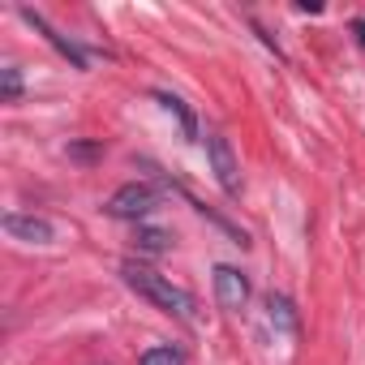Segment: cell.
<instances>
[{
	"instance_id": "6da1fadb",
	"label": "cell",
	"mask_w": 365,
	"mask_h": 365,
	"mask_svg": "<svg viewBox=\"0 0 365 365\" xmlns=\"http://www.w3.org/2000/svg\"><path fill=\"white\" fill-rule=\"evenodd\" d=\"M120 279L142 297V301H150L155 309H163V314H172V318H180V322H194L198 318V301L180 288V284H172L168 275H159V271H150V267H142V262H120Z\"/></svg>"
},
{
	"instance_id": "ba28073f",
	"label": "cell",
	"mask_w": 365,
	"mask_h": 365,
	"mask_svg": "<svg viewBox=\"0 0 365 365\" xmlns=\"http://www.w3.org/2000/svg\"><path fill=\"white\" fill-rule=\"evenodd\" d=\"M155 99L163 103V112H172V116L180 120V133H185L190 142L198 138V120H194V112L185 108V99H176V95H168V91H155Z\"/></svg>"
},
{
	"instance_id": "8992f818",
	"label": "cell",
	"mask_w": 365,
	"mask_h": 365,
	"mask_svg": "<svg viewBox=\"0 0 365 365\" xmlns=\"http://www.w3.org/2000/svg\"><path fill=\"white\" fill-rule=\"evenodd\" d=\"M18 14H22V22H31V26H35V31H39V35H43V39H48V43H52V48L73 65V69H86V52H82L69 35H61L56 26H48V18H43V14H35V9H18Z\"/></svg>"
},
{
	"instance_id": "5b68a950",
	"label": "cell",
	"mask_w": 365,
	"mask_h": 365,
	"mask_svg": "<svg viewBox=\"0 0 365 365\" xmlns=\"http://www.w3.org/2000/svg\"><path fill=\"white\" fill-rule=\"evenodd\" d=\"M215 301H220L224 309H245V301H250V279H245V271L220 262V267H215Z\"/></svg>"
},
{
	"instance_id": "52a82bcc",
	"label": "cell",
	"mask_w": 365,
	"mask_h": 365,
	"mask_svg": "<svg viewBox=\"0 0 365 365\" xmlns=\"http://www.w3.org/2000/svg\"><path fill=\"white\" fill-rule=\"evenodd\" d=\"M267 322H271L275 331L292 335V331H297V305H292L284 292H271V297H267Z\"/></svg>"
},
{
	"instance_id": "30bf717a",
	"label": "cell",
	"mask_w": 365,
	"mask_h": 365,
	"mask_svg": "<svg viewBox=\"0 0 365 365\" xmlns=\"http://www.w3.org/2000/svg\"><path fill=\"white\" fill-rule=\"evenodd\" d=\"M138 365H185V352L176 344H159V348H146L138 356Z\"/></svg>"
},
{
	"instance_id": "8fae6325",
	"label": "cell",
	"mask_w": 365,
	"mask_h": 365,
	"mask_svg": "<svg viewBox=\"0 0 365 365\" xmlns=\"http://www.w3.org/2000/svg\"><path fill=\"white\" fill-rule=\"evenodd\" d=\"M0 99H5V103H18L22 99V69L18 65L0 69Z\"/></svg>"
},
{
	"instance_id": "277c9868",
	"label": "cell",
	"mask_w": 365,
	"mask_h": 365,
	"mask_svg": "<svg viewBox=\"0 0 365 365\" xmlns=\"http://www.w3.org/2000/svg\"><path fill=\"white\" fill-rule=\"evenodd\" d=\"M0 224H5V232L14 241H22V245H52V237H56L52 220L48 215H35V211H9Z\"/></svg>"
},
{
	"instance_id": "9c48e42d",
	"label": "cell",
	"mask_w": 365,
	"mask_h": 365,
	"mask_svg": "<svg viewBox=\"0 0 365 365\" xmlns=\"http://www.w3.org/2000/svg\"><path fill=\"white\" fill-rule=\"evenodd\" d=\"M133 241H138V250H142V254H163V250L172 245V232H168V228L138 224V237H133Z\"/></svg>"
},
{
	"instance_id": "7c38bea8",
	"label": "cell",
	"mask_w": 365,
	"mask_h": 365,
	"mask_svg": "<svg viewBox=\"0 0 365 365\" xmlns=\"http://www.w3.org/2000/svg\"><path fill=\"white\" fill-rule=\"evenodd\" d=\"M352 35H356V43L365 48V18H356V22H352Z\"/></svg>"
},
{
	"instance_id": "7a4b0ae2",
	"label": "cell",
	"mask_w": 365,
	"mask_h": 365,
	"mask_svg": "<svg viewBox=\"0 0 365 365\" xmlns=\"http://www.w3.org/2000/svg\"><path fill=\"white\" fill-rule=\"evenodd\" d=\"M155 207H159V190L146 185V180H129V185H120V190L103 202V211H108L112 220H129V224H142Z\"/></svg>"
},
{
	"instance_id": "3957f363",
	"label": "cell",
	"mask_w": 365,
	"mask_h": 365,
	"mask_svg": "<svg viewBox=\"0 0 365 365\" xmlns=\"http://www.w3.org/2000/svg\"><path fill=\"white\" fill-rule=\"evenodd\" d=\"M207 159H211V172L220 180V190L228 198H237L241 194V168H237V155H232L224 133H207Z\"/></svg>"
}]
</instances>
